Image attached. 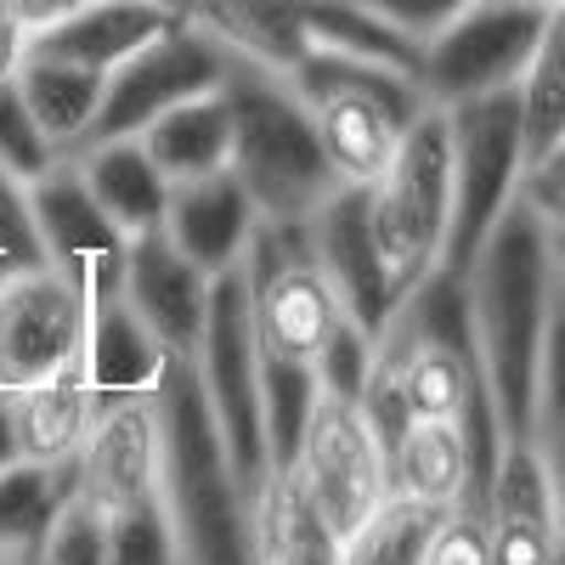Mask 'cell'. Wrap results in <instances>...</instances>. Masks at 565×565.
<instances>
[{"mask_svg":"<svg viewBox=\"0 0 565 565\" xmlns=\"http://www.w3.org/2000/svg\"><path fill=\"white\" fill-rule=\"evenodd\" d=\"M18 90L34 114V125L52 136L57 153H74L79 141L97 125V108H103V85L108 74L85 68V63H68V57H45V52H23L18 63Z\"/></svg>","mask_w":565,"mask_h":565,"instance_id":"26","label":"cell"},{"mask_svg":"<svg viewBox=\"0 0 565 565\" xmlns=\"http://www.w3.org/2000/svg\"><path fill=\"white\" fill-rule=\"evenodd\" d=\"M238 271H244V300H249V328L260 356L311 367L322 345L334 340V328L345 322V306L306 244V221L260 215Z\"/></svg>","mask_w":565,"mask_h":565,"instance_id":"6","label":"cell"},{"mask_svg":"<svg viewBox=\"0 0 565 565\" xmlns=\"http://www.w3.org/2000/svg\"><path fill=\"white\" fill-rule=\"evenodd\" d=\"M175 23V12L164 0H79L74 12H63L57 23H45L29 34L23 52H45V57H68L85 68H119L130 52H141L153 34H164Z\"/></svg>","mask_w":565,"mask_h":565,"instance_id":"20","label":"cell"},{"mask_svg":"<svg viewBox=\"0 0 565 565\" xmlns=\"http://www.w3.org/2000/svg\"><path fill=\"white\" fill-rule=\"evenodd\" d=\"M23 45H29L23 23L12 18L7 0H0V79H12V74H18V63H23Z\"/></svg>","mask_w":565,"mask_h":565,"instance_id":"41","label":"cell"},{"mask_svg":"<svg viewBox=\"0 0 565 565\" xmlns=\"http://www.w3.org/2000/svg\"><path fill=\"white\" fill-rule=\"evenodd\" d=\"M532 447L548 469V487L559 503V532H565V289L548 322V345H543V373H537V402H532Z\"/></svg>","mask_w":565,"mask_h":565,"instance_id":"31","label":"cell"},{"mask_svg":"<svg viewBox=\"0 0 565 565\" xmlns=\"http://www.w3.org/2000/svg\"><path fill=\"white\" fill-rule=\"evenodd\" d=\"M7 565H40V548H23V554H7Z\"/></svg>","mask_w":565,"mask_h":565,"instance_id":"44","label":"cell"},{"mask_svg":"<svg viewBox=\"0 0 565 565\" xmlns=\"http://www.w3.org/2000/svg\"><path fill=\"white\" fill-rule=\"evenodd\" d=\"M300 481V492L317 503V514L340 537H351L373 509L391 498V469H385V441L373 430L362 402L317 391L311 418L300 430L295 458L282 463Z\"/></svg>","mask_w":565,"mask_h":565,"instance_id":"9","label":"cell"},{"mask_svg":"<svg viewBox=\"0 0 565 565\" xmlns=\"http://www.w3.org/2000/svg\"><path fill=\"white\" fill-rule=\"evenodd\" d=\"M436 521H441V509H430V503L385 498L345 537V559L340 565H424V548H430Z\"/></svg>","mask_w":565,"mask_h":565,"instance_id":"30","label":"cell"},{"mask_svg":"<svg viewBox=\"0 0 565 565\" xmlns=\"http://www.w3.org/2000/svg\"><path fill=\"white\" fill-rule=\"evenodd\" d=\"M543 29V7L514 0H469V7L418 45V90L424 103L452 108L492 90H521L532 45Z\"/></svg>","mask_w":565,"mask_h":565,"instance_id":"10","label":"cell"},{"mask_svg":"<svg viewBox=\"0 0 565 565\" xmlns=\"http://www.w3.org/2000/svg\"><path fill=\"white\" fill-rule=\"evenodd\" d=\"M159 391V385H153ZM148 396H114L97 402L90 430L74 452V481L90 509H119L141 492H159V463H164V424L159 402Z\"/></svg>","mask_w":565,"mask_h":565,"instance_id":"16","label":"cell"},{"mask_svg":"<svg viewBox=\"0 0 565 565\" xmlns=\"http://www.w3.org/2000/svg\"><path fill=\"white\" fill-rule=\"evenodd\" d=\"M90 282L52 260L0 271V391H29L85 351Z\"/></svg>","mask_w":565,"mask_h":565,"instance_id":"11","label":"cell"},{"mask_svg":"<svg viewBox=\"0 0 565 565\" xmlns=\"http://www.w3.org/2000/svg\"><path fill=\"white\" fill-rule=\"evenodd\" d=\"M514 7H548V0H514Z\"/></svg>","mask_w":565,"mask_h":565,"instance_id":"45","label":"cell"},{"mask_svg":"<svg viewBox=\"0 0 565 565\" xmlns=\"http://www.w3.org/2000/svg\"><path fill=\"white\" fill-rule=\"evenodd\" d=\"M345 537L317 514L289 469H271L255 487V565H340Z\"/></svg>","mask_w":565,"mask_h":565,"instance_id":"24","label":"cell"},{"mask_svg":"<svg viewBox=\"0 0 565 565\" xmlns=\"http://www.w3.org/2000/svg\"><path fill=\"white\" fill-rule=\"evenodd\" d=\"M282 79H289L300 90V103L311 108L328 170L340 181H356V186H367L391 164L407 125L430 108L407 68L345 57V52H317V45Z\"/></svg>","mask_w":565,"mask_h":565,"instance_id":"4","label":"cell"},{"mask_svg":"<svg viewBox=\"0 0 565 565\" xmlns=\"http://www.w3.org/2000/svg\"><path fill=\"white\" fill-rule=\"evenodd\" d=\"M0 565H7V554H0Z\"/></svg>","mask_w":565,"mask_h":565,"instance_id":"46","label":"cell"},{"mask_svg":"<svg viewBox=\"0 0 565 565\" xmlns=\"http://www.w3.org/2000/svg\"><path fill=\"white\" fill-rule=\"evenodd\" d=\"M306 244L322 266V277L334 282V295L345 306L351 322H362L367 334H380L391 322V311L402 306L396 282L380 260V244H373V226H367V186L340 181L311 215H306Z\"/></svg>","mask_w":565,"mask_h":565,"instance_id":"15","label":"cell"},{"mask_svg":"<svg viewBox=\"0 0 565 565\" xmlns=\"http://www.w3.org/2000/svg\"><path fill=\"white\" fill-rule=\"evenodd\" d=\"M18 458H23V447H18V402H12V391H0V469L18 463Z\"/></svg>","mask_w":565,"mask_h":565,"instance_id":"43","label":"cell"},{"mask_svg":"<svg viewBox=\"0 0 565 565\" xmlns=\"http://www.w3.org/2000/svg\"><path fill=\"white\" fill-rule=\"evenodd\" d=\"M23 193H29V221H34L40 255L63 271H74L79 282H90V295L119 289L125 232L103 215L97 199H90L74 153L52 159L34 181H23Z\"/></svg>","mask_w":565,"mask_h":565,"instance_id":"13","label":"cell"},{"mask_svg":"<svg viewBox=\"0 0 565 565\" xmlns=\"http://www.w3.org/2000/svg\"><path fill=\"white\" fill-rule=\"evenodd\" d=\"M362 7L367 12H380L396 34H407L413 45H424V40H430L436 29H447L463 7H469V0H362Z\"/></svg>","mask_w":565,"mask_h":565,"instance_id":"39","label":"cell"},{"mask_svg":"<svg viewBox=\"0 0 565 565\" xmlns=\"http://www.w3.org/2000/svg\"><path fill=\"white\" fill-rule=\"evenodd\" d=\"M18 402V447L23 458H40V463H57V458H74L85 430H90V413H97V396H90V380H85V351L57 367L52 380H40L29 391H12Z\"/></svg>","mask_w":565,"mask_h":565,"instance_id":"27","label":"cell"},{"mask_svg":"<svg viewBox=\"0 0 565 565\" xmlns=\"http://www.w3.org/2000/svg\"><path fill=\"white\" fill-rule=\"evenodd\" d=\"M193 373H199V391H204L215 430L226 441L232 469L255 492L271 476V452H266V407H260V345L249 328V300H244L238 266L215 277L204 334L193 345Z\"/></svg>","mask_w":565,"mask_h":565,"instance_id":"8","label":"cell"},{"mask_svg":"<svg viewBox=\"0 0 565 565\" xmlns=\"http://www.w3.org/2000/svg\"><path fill=\"white\" fill-rule=\"evenodd\" d=\"M153 402L164 424L159 492L175 521L181 565H255V492L238 481V469L226 458L193 356L164 362Z\"/></svg>","mask_w":565,"mask_h":565,"instance_id":"2","label":"cell"},{"mask_svg":"<svg viewBox=\"0 0 565 565\" xmlns=\"http://www.w3.org/2000/svg\"><path fill=\"white\" fill-rule=\"evenodd\" d=\"M221 90L232 108L226 170L244 181L249 204L266 221H306L340 186V175L322 159V141H317V125H311V108L300 103V90L282 74L255 68L244 57H226Z\"/></svg>","mask_w":565,"mask_h":565,"instance_id":"3","label":"cell"},{"mask_svg":"<svg viewBox=\"0 0 565 565\" xmlns=\"http://www.w3.org/2000/svg\"><path fill=\"white\" fill-rule=\"evenodd\" d=\"M40 565H108V548H103V514L90 509L79 492L63 503V514L52 521L40 543Z\"/></svg>","mask_w":565,"mask_h":565,"instance_id":"36","label":"cell"},{"mask_svg":"<svg viewBox=\"0 0 565 565\" xmlns=\"http://www.w3.org/2000/svg\"><path fill=\"white\" fill-rule=\"evenodd\" d=\"M476 509L487 526L492 565H565L559 503L532 436H503Z\"/></svg>","mask_w":565,"mask_h":565,"instance_id":"14","label":"cell"},{"mask_svg":"<svg viewBox=\"0 0 565 565\" xmlns=\"http://www.w3.org/2000/svg\"><path fill=\"white\" fill-rule=\"evenodd\" d=\"M181 18L204 29L226 57L271 74H289L311 52L300 0H181Z\"/></svg>","mask_w":565,"mask_h":565,"instance_id":"21","label":"cell"},{"mask_svg":"<svg viewBox=\"0 0 565 565\" xmlns=\"http://www.w3.org/2000/svg\"><path fill=\"white\" fill-rule=\"evenodd\" d=\"M458 277H463L469 340H476L481 385L492 396L498 430L526 436L548 322L559 306V277H554V260L543 249V232L521 199L503 210V221L487 232V244L469 255V266Z\"/></svg>","mask_w":565,"mask_h":565,"instance_id":"1","label":"cell"},{"mask_svg":"<svg viewBox=\"0 0 565 565\" xmlns=\"http://www.w3.org/2000/svg\"><path fill=\"white\" fill-rule=\"evenodd\" d=\"M367 226L396 295L441 271L452 226V130L447 108H424L396 141L391 164L367 181Z\"/></svg>","mask_w":565,"mask_h":565,"instance_id":"5","label":"cell"},{"mask_svg":"<svg viewBox=\"0 0 565 565\" xmlns=\"http://www.w3.org/2000/svg\"><path fill=\"white\" fill-rule=\"evenodd\" d=\"M52 159H63V153L52 148V136L34 125L18 79H0V170L18 175V181H34Z\"/></svg>","mask_w":565,"mask_h":565,"instance_id":"34","label":"cell"},{"mask_svg":"<svg viewBox=\"0 0 565 565\" xmlns=\"http://www.w3.org/2000/svg\"><path fill=\"white\" fill-rule=\"evenodd\" d=\"M119 295L170 356H193V345L204 334V317H210L215 277L186 260L164 238V226H148V232H136V238H125Z\"/></svg>","mask_w":565,"mask_h":565,"instance_id":"17","label":"cell"},{"mask_svg":"<svg viewBox=\"0 0 565 565\" xmlns=\"http://www.w3.org/2000/svg\"><path fill=\"white\" fill-rule=\"evenodd\" d=\"M385 469H391V498H413L430 509L476 503L492 463L481 458L476 436L458 418H407L385 441Z\"/></svg>","mask_w":565,"mask_h":565,"instance_id":"18","label":"cell"},{"mask_svg":"<svg viewBox=\"0 0 565 565\" xmlns=\"http://www.w3.org/2000/svg\"><path fill=\"white\" fill-rule=\"evenodd\" d=\"M226 74V52L193 29L186 18H175L164 34H153L141 52H130L119 68H108L103 85V108L97 125H90L85 141H108V136H141L164 108L199 97V90H215ZM79 141V148H85Z\"/></svg>","mask_w":565,"mask_h":565,"instance_id":"12","label":"cell"},{"mask_svg":"<svg viewBox=\"0 0 565 565\" xmlns=\"http://www.w3.org/2000/svg\"><path fill=\"white\" fill-rule=\"evenodd\" d=\"M12 7V18L23 23V34H34V29H45V23H57L63 12H74L79 0H7Z\"/></svg>","mask_w":565,"mask_h":565,"instance_id":"42","label":"cell"},{"mask_svg":"<svg viewBox=\"0 0 565 565\" xmlns=\"http://www.w3.org/2000/svg\"><path fill=\"white\" fill-rule=\"evenodd\" d=\"M74 164L90 186V199L103 204V215L136 238V232H148L164 221V199H170V181L164 170L148 159L141 148V136H108V141H85L74 148Z\"/></svg>","mask_w":565,"mask_h":565,"instance_id":"23","label":"cell"},{"mask_svg":"<svg viewBox=\"0 0 565 565\" xmlns=\"http://www.w3.org/2000/svg\"><path fill=\"white\" fill-rule=\"evenodd\" d=\"M255 221H260V210L249 204L244 181L232 170H215V175H193V181H170L159 226L193 266L221 277L244 260V249L255 238Z\"/></svg>","mask_w":565,"mask_h":565,"instance_id":"19","label":"cell"},{"mask_svg":"<svg viewBox=\"0 0 565 565\" xmlns=\"http://www.w3.org/2000/svg\"><path fill=\"white\" fill-rule=\"evenodd\" d=\"M521 125H526V159L548 153L565 136V0L543 7L532 63L521 74Z\"/></svg>","mask_w":565,"mask_h":565,"instance_id":"29","label":"cell"},{"mask_svg":"<svg viewBox=\"0 0 565 565\" xmlns=\"http://www.w3.org/2000/svg\"><path fill=\"white\" fill-rule=\"evenodd\" d=\"M141 148L164 170V181H193V175H215L232 159V108L226 90H199L175 108H164L148 130H141Z\"/></svg>","mask_w":565,"mask_h":565,"instance_id":"25","label":"cell"},{"mask_svg":"<svg viewBox=\"0 0 565 565\" xmlns=\"http://www.w3.org/2000/svg\"><path fill=\"white\" fill-rule=\"evenodd\" d=\"M452 130V226L441 271H463L469 255L487 244V232L503 221V210L521 199L526 175V125H521V90H492L447 108Z\"/></svg>","mask_w":565,"mask_h":565,"instance_id":"7","label":"cell"},{"mask_svg":"<svg viewBox=\"0 0 565 565\" xmlns=\"http://www.w3.org/2000/svg\"><path fill=\"white\" fill-rule=\"evenodd\" d=\"M103 548H108V565H181L164 492H141L119 509H103Z\"/></svg>","mask_w":565,"mask_h":565,"instance_id":"32","label":"cell"},{"mask_svg":"<svg viewBox=\"0 0 565 565\" xmlns=\"http://www.w3.org/2000/svg\"><path fill=\"white\" fill-rule=\"evenodd\" d=\"M559 289H565V282H559Z\"/></svg>","mask_w":565,"mask_h":565,"instance_id":"47","label":"cell"},{"mask_svg":"<svg viewBox=\"0 0 565 565\" xmlns=\"http://www.w3.org/2000/svg\"><path fill=\"white\" fill-rule=\"evenodd\" d=\"M521 204L532 210V221L543 232V249L554 260V277L565 282V199H521Z\"/></svg>","mask_w":565,"mask_h":565,"instance_id":"40","label":"cell"},{"mask_svg":"<svg viewBox=\"0 0 565 565\" xmlns=\"http://www.w3.org/2000/svg\"><path fill=\"white\" fill-rule=\"evenodd\" d=\"M311 402H317V367L260 356V407H266V452H271V469H282V463L295 458L300 430H306V418H311Z\"/></svg>","mask_w":565,"mask_h":565,"instance_id":"33","label":"cell"},{"mask_svg":"<svg viewBox=\"0 0 565 565\" xmlns=\"http://www.w3.org/2000/svg\"><path fill=\"white\" fill-rule=\"evenodd\" d=\"M317 367V391H328V396H345V402H362V391H367V373H373V334L362 322H340L334 328V340L322 345V356L311 362Z\"/></svg>","mask_w":565,"mask_h":565,"instance_id":"35","label":"cell"},{"mask_svg":"<svg viewBox=\"0 0 565 565\" xmlns=\"http://www.w3.org/2000/svg\"><path fill=\"white\" fill-rule=\"evenodd\" d=\"M170 351L141 328V317L125 306L119 289L90 295V328H85V380L97 402L114 396H148L159 385Z\"/></svg>","mask_w":565,"mask_h":565,"instance_id":"22","label":"cell"},{"mask_svg":"<svg viewBox=\"0 0 565 565\" xmlns=\"http://www.w3.org/2000/svg\"><path fill=\"white\" fill-rule=\"evenodd\" d=\"M74 492H79L74 458H57V463L18 458V463L0 469V554L40 548Z\"/></svg>","mask_w":565,"mask_h":565,"instance_id":"28","label":"cell"},{"mask_svg":"<svg viewBox=\"0 0 565 565\" xmlns=\"http://www.w3.org/2000/svg\"><path fill=\"white\" fill-rule=\"evenodd\" d=\"M424 565H492L487 526H481V509L476 503L441 509V521L430 532V548H424Z\"/></svg>","mask_w":565,"mask_h":565,"instance_id":"37","label":"cell"},{"mask_svg":"<svg viewBox=\"0 0 565 565\" xmlns=\"http://www.w3.org/2000/svg\"><path fill=\"white\" fill-rule=\"evenodd\" d=\"M29 260H45L40 238H34V221H29V193L18 175L0 170V271L29 266Z\"/></svg>","mask_w":565,"mask_h":565,"instance_id":"38","label":"cell"}]
</instances>
